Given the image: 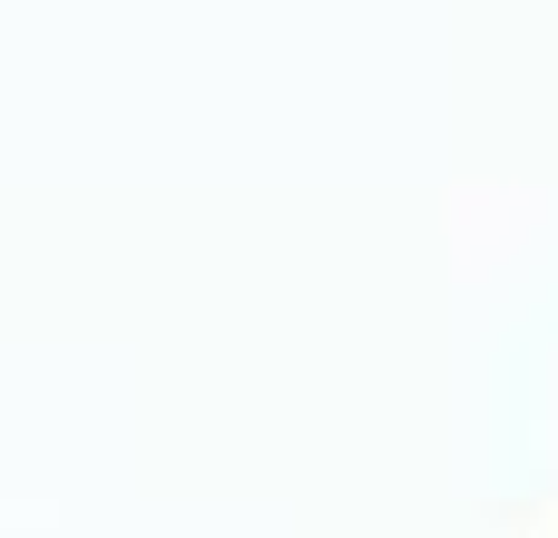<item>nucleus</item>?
Masks as SVG:
<instances>
[]
</instances>
